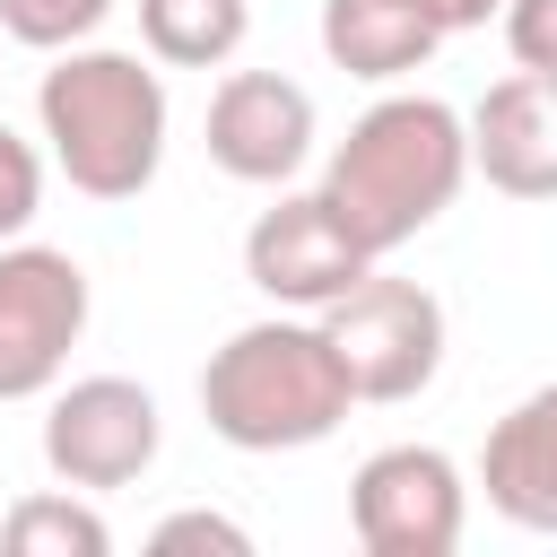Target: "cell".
Masks as SVG:
<instances>
[{
    "label": "cell",
    "mask_w": 557,
    "mask_h": 557,
    "mask_svg": "<svg viewBox=\"0 0 557 557\" xmlns=\"http://www.w3.org/2000/svg\"><path fill=\"white\" fill-rule=\"evenodd\" d=\"M444 35L409 9V0H322V52L348 70V78H409V70H426V52H435Z\"/></svg>",
    "instance_id": "7c38bea8"
},
{
    "label": "cell",
    "mask_w": 557,
    "mask_h": 557,
    "mask_svg": "<svg viewBox=\"0 0 557 557\" xmlns=\"http://www.w3.org/2000/svg\"><path fill=\"white\" fill-rule=\"evenodd\" d=\"M470 174L505 200H557V78L513 70L470 104Z\"/></svg>",
    "instance_id": "30bf717a"
},
{
    "label": "cell",
    "mask_w": 557,
    "mask_h": 557,
    "mask_svg": "<svg viewBox=\"0 0 557 557\" xmlns=\"http://www.w3.org/2000/svg\"><path fill=\"white\" fill-rule=\"evenodd\" d=\"M313 157V96L278 70H226L209 96V165L235 183H287Z\"/></svg>",
    "instance_id": "9c48e42d"
},
{
    "label": "cell",
    "mask_w": 557,
    "mask_h": 557,
    "mask_svg": "<svg viewBox=\"0 0 557 557\" xmlns=\"http://www.w3.org/2000/svg\"><path fill=\"white\" fill-rule=\"evenodd\" d=\"M348 366L322 331V313H270L244 322L226 348H209L200 366V418L218 444L235 453H305L322 435H339L348 418Z\"/></svg>",
    "instance_id": "7a4b0ae2"
},
{
    "label": "cell",
    "mask_w": 557,
    "mask_h": 557,
    "mask_svg": "<svg viewBox=\"0 0 557 557\" xmlns=\"http://www.w3.org/2000/svg\"><path fill=\"white\" fill-rule=\"evenodd\" d=\"M148 548H218V557H252V531L244 522H226V513H209V505H183V513H165L157 531H148Z\"/></svg>",
    "instance_id": "e0dca14e"
},
{
    "label": "cell",
    "mask_w": 557,
    "mask_h": 557,
    "mask_svg": "<svg viewBox=\"0 0 557 557\" xmlns=\"http://www.w3.org/2000/svg\"><path fill=\"white\" fill-rule=\"evenodd\" d=\"M157 444H165V418H157L148 383H131V374H78L44 409V461L61 487H96V496L131 487L157 461Z\"/></svg>",
    "instance_id": "52a82bcc"
},
{
    "label": "cell",
    "mask_w": 557,
    "mask_h": 557,
    "mask_svg": "<svg viewBox=\"0 0 557 557\" xmlns=\"http://www.w3.org/2000/svg\"><path fill=\"white\" fill-rule=\"evenodd\" d=\"M35 209H44V157L17 131H0V244H17L35 226Z\"/></svg>",
    "instance_id": "2e32d148"
},
{
    "label": "cell",
    "mask_w": 557,
    "mask_h": 557,
    "mask_svg": "<svg viewBox=\"0 0 557 557\" xmlns=\"http://www.w3.org/2000/svg\"><path fill=\"white\" fill-rule=\"evenodd\" d=\"M252 9L244 0H139V44L165 70H218L244 52Z\"/></svg>",
    "instance_id": "4fadbf2b"
},
{
    "label": "cell",
    "mask_w": 557,
    "mask_h": 557,
    "mask_svg": "<svg viewBox=\"0 0 557 557\" xmlns=\"http://www.w3.org/2000/svg\"><path fill=\"white\" fill-rule=\"evenodd\" d=\"M87 331V270L52 244H0V400H35L70 374Z\"/></svg>",
    "instance_id": "8992f818"
},
{
    "label": "cell",
    "mask_w": 557,
    "mask_h": 557,
    "mask_svg": "<svg viewBox=\"0 0 557 557\" xmlns=\"http://www.w3.org/2000/svg\"><path fill=\"white\" fill-rule=\"evenodd\" d=\"M35 122L52 139V165L87 200H139L165 165V78L139 52H104V44L52 52L35 87Z\"/></svg>",
    "instance_id": "3957f363"
},
{
    "label": "cell",
    "mask_w": 557,
    "mask_h": 557,
    "mask_svg": "<svg viewBox=\"0 0 557 557\" xmlns=\"http://www.w3.org/2000/svg\"><path fill=\"white\" fill-rule=\"evenodd\" d=\"M470 183V122L444 96H383L348 122V139L322 165V200L331 218L383 261L409 235H426Z\"/></svg>",
    "instance_id": "6da1fadb"
},
{
    "label": "cell",
    "mask_w": 557,
    "mask_h": 557,
    "mask_svg": "<svg viewBox=\"0 0 557 557\" xmlns=\"http://www.w3.org/2000/svg\"><path fill=\"white\" fill-rule=\"evenodd\" d=\"M479 487L513 531H557V383L522 392L487 444H479Z\"/></svg>",
    "instance_id": "8fae6325"
},
{
    "label": "cell",
    "mask_w": 557,
    "mask_h": 557,
    "mask_svg": "<svg viewBox=\"0 0 557 557\" xmlns=\"http://www.w3.org/2000/svg\"><path fill=\"white\" fill-rule=\"evenodd\" d=\"M0 548L9 557H104L113 548V522L87 505V496H17L0 513Z\"/></svg>",
    "instance_id": "5bb4252c"
},
{
    "label": "cell",
    "mask_w": 557,
    "mask_h": 557,
    "mask_svg": "<svg viewBox=\"0 0 557 557\" xmlns=\"http://www.w3.org/2000/svg\"><path fill=\"white\" fill-rule=\"evenodd\" d=\"M505 52H513V70H540V78H557V0H505Z\"/></svg>",
    "instance_id": "ac0fdd59"
},
{
    "label": "cell",
    "mask_w": 557,
    "mask_h": 557,
    "mask_svg": "<svg viewBox=\"0 0 557 557\" xmlns=\"http://www.w3.org/2000/svg\"><path fill=\"white\" fill-rule=\"evenodd\" d=\"M348 522L366 557H453L470 531V487L435 444H383L348 479Z\"/></svg>",
    "instance_id": "5b68a950"
},
{
    "label": "cell",
    "mask_w": 557,
    "mask_h": 557,
    "mask_svg": "<svg viewBox=\"0 0 557 557\" xmlns=\"http://www.w3.org/2000/svg\"><path fill=\"white\" fill-rule=\"evenodd\" d=\"M435 35H470V26H487V17H505V0H409Z\"/></svg>",
    "instance_id": "d6986e66"
},
{
    "label": "cell",
    "mask_w": 557,
    "mask_h": 557,
    "mask_svg": "<svg viewBox=\"0 0 557 557\" xmlns=\"http://www.w3.org/2000/svg\"><path fill=\"white\" fill-rule=\"evenodd\" d=\"M122 0H0V35L26 44V52H70L87 44Z\"/></svg>",
    "instance_id": "9a60e30c"
},
{
    "label": "cell",
    "mask_w": 557,
    "mask_h": 557,
    "mask_svg": "<svg viewBox=\"0 0 557 557\" xmlns=\"http://www.w3.org/2000/svg\"><path fill=\"white\" fill-rule=\"evenodd\" d=\"M322 331H331L357 400H418L444 366V305L418 278L366 270L339 305H322Z\"/></svg>",
    "instance_id": "277c9868"
},
{
    "label": "cell",
    "mask_w": 557,
    "mask_h": 557,
    "mask_svg": "<svg viewBox=\"0 0 557 557\" xmlns=\"http://www.w3.org/2000/svg\"><path fill=\"white\" fill-rule=\"evenodd\" d=\"M366 270H374V252L331 218L322 191H278V200L252 218V235H244V278H252L278 313H322V305H339Z\"/></svg>",
    "instance_id": "ba28073f"
}]
</instances>
